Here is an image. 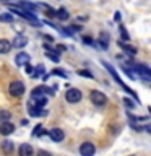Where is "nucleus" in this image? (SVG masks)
<instances>
[{"instance_id":"obj_28","label":"nucleus","mask_w":151,"mask_h":156,"mask_svg":"<svg viewBox=\"0 0 151 156\" xmlns=\"http://www.w3.org/2000/svg\"><path fill=\"white\" fill-rule=\"evenodd\" d=\"M54 73H55V75H60V76H63V78H67V75H65V72L58 70V68H55V70H54Z\"/></svg>"},{"instance_id":"obj_25","label":"nucleus","mask_w":151,"mask_h":156,"mask_svg":"<svg viewBox=\"0 0 151 156\" xmlns=\"http://www.w3.org/2000/svg\"><path fill=\"white\" fill-rule=\"evenodd\" d=\"M124 104H125L127 107H130V109H132V107H135L133 101H132V99H127V98H124Z\"/></svg>"},{"instance_id":"obj_3","label":"nucleus","mask_w":151,"mask_h":156,"mask_svg":"<svg viewBox=\"0 0 151 156\" xmlns=\"http://www.w3.org/2000/svg\"><path fill=\"white\" fill-rule=\"evenodd\" d=\"M10 94L15 96V98H19L24 94V85L21 81H12L10 83V88H8Z\"/></svg>"},{"instance_id":"obj_1","label":"nucleus","mask_w":151,"mask_h":156,"mask_svg":"<svg viewBox=\"0 0 151 156\" xmlns=\"http://www.w3.org/2000/svg\"><path fill=\"white\" fill-rule=\"evenodd\" d=\"M102 65H104V67L107 68V70H109V72H111V75H112V76H114V80H115L117 83H119V85H120L122 88H124V90H125L127 93H128V94H132V96H133V98H135V99H136V101H138V96H136V94H135V93H133V91H132V90H130V88H128V86H125V83H122V80H120V78H119V75H117V72H115V70H114V68H112L111 65H109V63H107V62H102Z\"/></svg>"},{"instance_id":"obj_13","label":"nucleus","mask_w":151,"mask_h":156,"mask_svg":"<svg viewBox=\"0 0 151 156\" xmlns=\"http://www.w3.org/2000/svg\"><path fill=\"white\" fill-rule=\"evenodd\" d=\"M19 154L21 156H31L33 153H34V150L31 148V145H28V143H23L21 146H19Z\"/></svg>"},{"instance_id":"obj_26","label":"nucleus","mask_w":151,"mask_h":156,"mask_svg":"<svg viewBox=\"0 0 151 156\" xmlns=\"http://www.w3.org/2000/svg\"><path fill=\"white\" fill-rule=\"evenodd\" d=\"M120 33H122V37H124L125 41H128V33H127V31H125V29L122 28V26H120Z\"/></svg>"},{"instance_id":"obj_7","label":"nucleus","mask_w":151,"mask_h":156,"mask_svg":"<svg viewBox=\"0 0 151 156\" xmlns=\"http://www.w3.org/2000/svg\"><path fill=\"white\" fill-rule=\"evenodd\" d=\"M13 132H15V125L12 124V122H8V120L2 122V125H0V133L2 135H10V133H13Z\"/></svg>"},{"instance_id":"obj_18","label":"nucleus","mask_w":151,"mask_h":156,"mask_svg":"<svg viewBox=\"0 0 151 156\" xmlns=\"http://www.w3.org/2000/svg\"><path fill=\"white\" fill-rule=\"evenodd\" d=\"M2 150H3V153H12L13 151V143L10 140L2 141Z\"/></svg>"},{"instance_id":"obj_16","label":"nucleus","mask_w":151,"mask_h":156,"mask_svg":"<svg viewBox=\"0 0 151 156\" xmlns=\"http://www.w3.org/2000/svg\"><path fill=\"white\" fill-rule=\"evenodd\" d=\"M55 15H57V18L60 20V21H65V20L70 18V15H68V10H67V8H58L57 12H55Z\"/></svg>"},{"instance_id":"obj_22","label":"nucleus","mask_w":151,"mask_h":156,"mask_svg":"<svg viewBox=\"0 0 151 156\" xmlns=\"http://www.w3.org/2000/svg\"><path fill=\"white\" fill-rule=\"evenodd\" d=\"M10 117H12V112L10 111H0V122L10 120Z\"/></svg>"},{"instance_id":"obj_17","label":"nucleus","mask_w":151,"mask_h":156,"mask_svg":"<svg viewBox=\"0 0 151 156\" xmlns=\"http://www.w3.org/2000/svg\"><path fill=\"white\" fill-rule=\"evenodd\" d=\"M12 49V44H10L7 39H0V54H7Z\"/></svg>"},{"instance_id":"obj_15","label":"nucleus","mask_w":151,"mask_h":156,"mask_svg":"<svg viewBox=\"0 0 151 156\" xmlns=\"http://www.w3.org/2000/svg\"><path fill=\"white\" fill-rule=\"evenodd\" d=\"M99 46L102 49L109 47V34H107V33H101L99 34Z\"/></svg>"},{"instance_id":"obj_31","label":"nucleus","mask_w":151,"mask_h":156,"mask_svg":"<svg viewBox=\"0 0 151 156\" xmlns=\"http://www.w3.org/2000/svg\"><path fill=\"white\" fill-rule=\"evenodd\" d=\"M26 72H28V73H31V72H33V67L29 65V63H28V65H26Z\"/></svg>"},{"instance_id":"obj_5","label":"nucleus","mask_w":151,"mask_h":156,"mask_svg":"<svg viewBox=\"0 0 151 156\" xmlns=\"http://www.w3.org/2000/svg\"><path fill=\"white\" fill-rule=\"evenodd\" d=\"M54 94V90L52 88H47V86H37V88H34L33 90V99L36 101V99H39V98H44V94Z\"/></svg>"},{"instance_id":"obj_29","label":"nucleus","mask_w":151,"mask_h":156,"mask_svg":"<svg viewBox=\"0 0 151 156\" xmlns=\"http://www.w3.org/2000/svg\"><path fill=\"white\" fill-rule=\"evenodd\" d=\"M42 37L46 39L47 42H52V41H54V37H52V36H47V34H46V36H42Z\"/></svg>"},{"instance_id":"obj_27","label":"nucleus","mask_w":151,"mask_h":156,"mask_svg":"<svg viewBox=\"0 0 151 156\" xmlns=\"http://www.w3.org/2000/svg\"><path fill=\"white\" fill-rule=\"evenodd\" d=\"M41 130H42V125H37L36 129H34V132H33V135H41V133H42Z\"/></svg>"},{"instance_id":"obj_2","label":"nucleus","mask_w":151,"mask_h":156,"mask_svg":"<svg viewBox=\"0 0 151 156\" xmlns=\"http://www.w3.org/2000/svg\"><path fill=\"white\" fill-rule=\"evenodd\" d=\"M90 99H91L93 104H96V106H106L107 104V96L102 91H97V90L91 91Z\"/></svg>"},{"instance_id":"obj_21","label":"nucleus","mask_w":151,"mask_h":156,"mask_svg":"<svg viewBox=\"0 0 151 156\" xmlns=\"http://www.w3.org/2000/svg\"><path fill=\"white\" fill-rule=\"evenodd\" d=\"M0 21H3V23H13V15L12 13H2V15H0Z\"/></svg>"},{"instance_id":"obj_20","label":"nucleus","mask_w":151,"mask_h":156,"mask_svg":"<svg viewBox=\"0 0 151 156\" xmlns=\"http://www.w3.org/2000/svg\"><path fill=\"white\" fill-rule=\"evenodd\" d=\"M119 46L124 49L125 52H128L130 55H135V54H136V49H135V47H132V46H127L125 42H119Z\"/></svg>"},{"instance_id":"obj_6","label":"nucleus","mask_w":151,"mask_h":156,"mask_svg":"<svg viewBox=\"0 0 151 156\" xmlns=\"http://www.w3.org/2000/svg\"><path fill=\"white\" fill-rule=\"evenodd\" d=\"M80 153H81V156H93L96 153V148H94V145H93V143L86 141V143H83L80 146Z\"/></svg>"},{"instance_id":"obj_14","label":"nucleus","mask_w":151,"mask_h":156,"mask_svg":"<svg viewBox=\"0 0 151 156\" xmlns=\"http://www.w3.org/2000/svg\"><path fill=\"white\" fill-rule=\"evenodd\" d=\"M26 44H28V37H26V36H16V39L13 41L12 46L18 47V49H21V47L26 46Z\"/></svg>"},{"instance_id":"obj_24","label":"nucleus","mask_w":151,"mask_h":156,"mask_svg":"<svg viewBox=\"0 0 151 156\" xmlns=\"http://www.w3.org/2000/svg\"><path fill=\"white\" fill-rule=\"evenodd\" d=\"M78 75H81V76H88V78H93V73H90L88 70H78Z\"/></svg>"},{"instance_id":"obj_11","label":"nucleus","mask_w":151,"mask_h":156,"mask_svg":"<svg viewBox=\"0 0 151 156\" xmlns=\"http://www.w3.org/2000/svg\"><path fill=\"white\" fill-rule=\"evenodd\" d=\"M28 112H29V115H31V117H46L47 115V111H41V109H39V106L29 107Z\"/></svg>"},{"instance_id":"obj_4","label":"nucleus","mask_w":151,"mask_h":156,"mask_svg":"<svg viewBox=\"0 0 151 156\" xmlns=\"http://www.w3.org/2000/svg\"><path fill=\"white\" fill-rule=\"evenodd\" d=\"M65 99L68 102H72V104H75V102L81 101V91L76 90V88H70V90L65 93Z\"/></svg>"},{"instance_id":"obj_19","label":"nucleus","mask_w":151,"mask_h":156,"mask_svg":"<svg viewBox=\"0 0 151 156\" xmlns=\"http://www.w3.org/2000/svg\"><path fill=\"white\" fill-rule=\"evenodd\" d=\"M19 7L24 8V10H28V12H31V13L36 12V5H33V3H29V2H19Z\"/></svg>"},{"instance_id":"obj_12","label":"nucleus","mask_w":151,"mask_h":156,"mask_svg":"<svg viewBox=\"0 0 151 156\" xmlns=\"http://www.w3.org/2000/svg\"><path fill=\"white\" fill-rule=\"evenodd\" d=\"M44 47H46V57H49L52 62H58V60H60V57H58V52L52 51V49L49 47L47 44H44Z\"/></svg>"},{"instance_id":"obj_30","label":"nucleus","mask_w":151,"mask_h":156,"mask_svg":"<svg viewBox=\"0 0 151 156\" xmlns=\"http://www.w3.org/2000/svg\"><path fill=\"white\" fill-rule=\"evenodd\" d=\"M83 41H85V42H88V44H93V41H91V37H83Z\"/></svg>"},{"instance_id":"obj_9","label":"nucleus","mask_w":151,"mask_h":156,"mask_svg":"<svg viewBox=\"0 0 151 156\" xmlns=\"http://www.w3.org/2000/svg\"><path fill=\"white\" fill-rule=\"evenodd\" d=\"M49 136H51L54 141H62L65 138V133H63V130H60V129H52V130H49Z\"/></svg>"},{"instance_id":"obj_10","label":"nucleus","mask_w":151,"mask_h":156,"mask_svg":"<svg viewBox=\"0 0 151 156\" xmlns=\"http://www.w3.org/2000/svg\"><path fill=\"white\" fill-rule=\"evenodd\" d=\"M29 60H31V57H29L26 52H19L18 55L15 57V62H16V65H19V67H21V65H28Z\"/></svg>"},{"instance_id":"obj_23","label":"nucleus","mask_w":151,"mask_h":156,"mask_svg":"<svg viewBox=\"0 0 151 156\" xmlns=\"http://www.w3.org/2000/svg\"><path fill=\"white\" fill-rule=\"evenodd\" d=\"M33 73V78H39V75H41V73H44V67L42 65H37V68L34 72H31Z\"/></svg>"},{"instance_id":"obj_8","label":"nucleus","mask_w":151,"mask_h":156,"mask_svg":"<svg viewBox=\"0 0 151 156\" xmlns=\"http://www.w3.org/2000/svg\"><path fill=\"white\" fill-rule=\"evenodd\" d=\"M136 72H138V75H141L145 78V80H151V73H149V68L145 65V63H140V65H135Z\"/></svg>"}]
</instances>
